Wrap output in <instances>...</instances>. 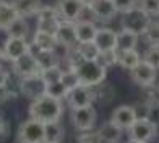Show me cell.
<instances>
[{
    "instance_id": "obj_7",
    "label": "cell",
    "mask_w": 159,
    "mask_h": 143,
    "mask_svg": "<svg viewBox=\"0 0 159 143\" xmlns=\"http://www.w3.org/2000/svg\"><path fill=\"white\" fill-rule=\"evenodd\" d=\"M62 23L59 18L55 7H41V10L38 12V30L42 33H50L55 34V30Z\"/></svg>"
},
{
    "instance_id": "obj_27",
    "label": "cell",
    "mask_w": 159,
    "mask_h": 143,
    "mask_svg": "<svg viewBox=\"0 0 159 143\" xmlns=\"http://www.w3.org/2000/svg\"><path fill=\"white\" fill-rule=\"evenodd\" d=\"M34 57H36V60H38V65H39L41 70H46V68H50L54 65H59V59L55 57V54L52 51H39Z\"/></svg>"
},
{
    "instance_id": "obj_24",
    "label": "cell",
    "mask_w": 159,
    "mask_h": 143,
    "mask_svg": "<svg viewBox=\"0 0 159 143\" xmlns=\"http://www.w3.org/2000/svg\"><path fill=\"white\" fill-rule=\"evenodd\" d=\"M143 59H141V55H140V52L136 51V49H132V51H122L120 54H119V63L124 68H128V70H132V68H135L138 63L141 62Z\"/></svg>"
},
{
    "instance_id": "obj_17",
    "label": "cell",
    "mask_w": 159,
    "mask_h": 143,
    "mask_svg": "<svg viewBox=\"0 0 159 143\" xmlns=\"http://www.w3.org/2000/svg\"><path fill=\"white\" fill-rule=\"evenodd\" d=\"M55 39L59 44H63L67 47H71L76 42V36H75V26L73 23H67L62 21L59 28L55 30Z\"/></svg>"
},
{
    "instance_id": "obj_31",
    "label": "cell",
    "mask_w": 159,
    "mask_h": 143,
    "mask_svg": "<svg viewBox=\"0 0 159 143\" xmlns=\"http://www.w3.org/2000/svg\"><path fill=\"white\" fill-rule=\"evenodd\" d=\"M119 60V54L117 51H106V52H99V57H98V62L101 63L102 67H111V65H115Z\"/></svg>"
},
{
    "instance_id": "obj_21",
    "label": "cell",
    "mask_w": 159,
    "mask_h": 143,
    "mask_svg": "<svg viewBox=\"0 0 159 143\" xmlns=\"http://www.w3.org/2000/svg\"><path fill=\"white\" fill-rule=\"evenodd\" d=\"M33 44L38 47V51H54L59 42L55 39V34L36 31L34 38H33Z\"/></svg>"
},
{
    "instance_id": "obj_5",
    "label": "cell",
    "mask_w": 159,
    "mask_h": 143,
    "mask_svg": "<svg viewBox=\"0 0 159 143\" xmlns=\"http://www.w3.org/2000/svg\"><path fill=\"white\" fill-rule=\"evenodd\" d=\"M55 10L59 13L60 21L75 23V21H78L80 15H81L83 10H84V3L81 0H59Z\"/></svg>"
},
{
    "instance_id": "obj_2",
    "label": "cell",
    "mask_w": 159,
    "mask_h": 143,
    "mask_svg": "<svg viewBox=\"0 0 159 143\" xmlns=\"http://www.w3.org/2000/svg\"><path fill=\"white\" fill-rule=\"evenodd\" d=\"M71 68L75 70L80 85L89 88L101 85L106 78V67H102L98 60H81Z\"/></svg>"
},
{
    "instance_id": "obj_40",
    "label": "cell",
    "mask_w": 159,
    "mask_h": 143,
    "mask_svg": "<svg viewBox=\"0 0 159 143\" xmlns=\"http://www.w3.org/2000/svg\"><path fill=\"white\" fill-rule=\"evenodd\" d=\"M3 60H5V55H3V51L0 49V63H2Z\"/></svg>"
},
{
    "instance_id": "obj_20",
    "label": "cell",
    "mask_w": 159,
    "mask_h": 143,
    "mask_svg": "<svg viewBox=\"0 0 159 143\" xmlns=\"http://www.w3.org/2000/svg\"><path fill=\"white\" fill-rule=\"evenodd\" d=\"M18 16L20 15L11 2H0V30H7Z\"/></svg>"
},
{
    "instance_id": "obj_18",
    "label": "cell",
    "mask_w": 159,
    "mask_h": 143,
    "mask_svg": "<svg viewBox=\"0 0 159 143\" xmlns=\"http://www.w3.org/2000/svg\"><path fill=\"white\" fill-rule=\"evenodd\" d=\"M13 7L16 8L18 15L20 16H33V15H38V12L41 10V0H13Z\"/></svg>"
},
{
    "instance_id": "obj_37",
    "label": "cell",
    "mask_w": 159,
    "mask_h": 143,
    "mask_svg": "<svg viewBox=\"0 0 159 143\" xmlns=\"http://www.w3.org/2000/svg\"><path fill=\"white\" fill-rule=\"evenodd\" d=\"M78 143H99L98 133H83V135H80Z\"/></svg>"
},
{
    "instance_id": "obj_39",
    "label": "cell",
    "mask_w": 159,
    "mask_h": 143,
    "mask_svg": "<svg viewBox=\"0 0 159 143\" xmlns=\"http://www.w3.org/2000/svg\"><path fill=\"white\" fill-rule=\"evenodd\" d=\"M81 2L84 3V7H91L93 3H94V2H96V0H81Z\"/></svg>"
},
{
    "instance_id": "obj_41",
    "label": "cell",
    "mask_w": 159,
    "mask_h": 143,
    "mask_svg": "<svg viewBox=\"0 0 159 143\" xmlns=\"http://www.w3.org/2000/svg\"><path fill=\"white\" fill-rule=\"evenodd\" d=\"M3 132H5V127H3V122L0 120V135H2Z\"/></svg>"
},
{
    "instance_id": "obj_35",
    "label": "cell",
    "mask_w": 159,
    "mask_h": 143,
    "mask_svg": "<svg viewBox=\"0 0 159 143\" xmlns=\"http://www.w3.org/2000/svg\"><path fill=\"white\" fill-rule=\"evenodd\" d=\"M144 62H148L149 65H153L154 68H159V47L157 46H151L146 54L143 57Z\"/></svg>"
},
{
    "instance_id": "obj_23",
    "label": "cell",
    "mask_w": 159,
    "mask_h": 143,
    "mask_svg": "<svg viewBox=\"0 0 159 143\" xmlns=\"http://www.w3.org/2000/svg\"><path fill=\"white\" fill-rule=\"evenodd\" d=\"M138 44V34H135L133 31L128 30H122L117 33V49L122 51H132Z\"/></svg>"
},
{
    "instance_id": "obj_43",
    "label": "cell",
    "mask_w": 159,
    "mask_h": 143,
    "mask_svg": "<svg viewBox=\"0 0 159 143\" xmlns=\"http://www.w3.org/2000/svg\"><path fill=\"white\" fill-rule=\"evenodd\" d=\"M0 2H2V0H0Z\"/></svg>"
},
{
    "instance_id": "obj_8",
    "label": "cell",
    "mask_w": 159,
    "mask_h": 143,
    "mask_svg": "<svg viewBox=\"0 0 159 143\" xmlns=\"http://www.w3.org/2000/svg\"><path fill=\"white\" fill-rule=\"evenodd\" d=\"M149 23V16L144 13L140 7H135L130 12L124 13V30L133 31L135 34H143L144 28Z\"/></svg>"
},
{
    "instance_id": "obj_29",
    "label": "cell",
    "mask_w": 159,
    "mask_h": 143,
    "mask_svg": "<svg viewBox=\"0 0 159 143\" xmlns=\"http://www.w3.org/2000/svg\"><path fill=\"white\" fill-rule=\"evenodd\" d=\"M144 38H146V41L149 42L151 46H157L159 47V21H151L146 25V28H144Z\"/></svg>"
},
{
    "instance_id": "obj_22",
    "label": "cell",
    "mask_w": 159,
    "mask_h": 143,
    "mask_svg": "<svg viewBox=\"0 0 159 143\" xmlns=\"http://www.w3.org/2000/svg\"><path fill=\"white\" fill-rule=\"evenodd\" d=\"M122 135V128H119L112 120L106 122L102 127L98 130V138L99 141H106V143H115Z\"/></svg>"
},
{
    "instance_id": "obj_26",
    "label": "cell",
    "mask_w": 159,
    "mask_h": 143,
    "mask_svg": "<svg viewBox=\"0 0 159 143\" xmlns=\"http://www.w3.org/2000/svg\"><path fill=\"white\" fill-rule=\"evenodd\" d=\"M44 95L54 98V99H59V101H62L63 98H67L68 95V90L67 86L59 80L55 83H49V85H44Z\"/></svg>"
},
{
    "instance_id": "obj_16",
    "label": "cell",
    "mask_w": 159,
    "mask_h": 143,
    "mask_svg": "<svg viewBox=\"0 0 159 143\" xmlns=\"http://www.w3.org/2000/svg\"><path fill=\"white\" fill-rule=\"evenodd\" d=\"M88 8L93 12V15L102 21H109L117 15V10L112 3V0H96L94 3Z\"/></svg>"
},
{
    "instance_id": "obj_1",
    "label": "cell",
    "mask_w": 159,
    "mask_h": 143,
    "mask_svg": "<svg viewBox=\"0 0 159 143\" xmlns=\"http://www.w3.org/2000/svg\"><path fill=\"white\" fill-rule=\"evenodd\" d=\"M63 114V106L62 101L54 99L47 95H39L38 98L33 99L30 104V119H34L38 122H52V120H59Z\"/></svg>"
},
{
    "instance_id": "obj_34",
    "label": "cell",
    "mask_w": 159,
    "mask_h": 143,
    "mask_svg": "<svg viewBox=\"0 0 159 143\" xmlns=\"http://www.w3.org/2000/svg\"><path fill=\"white\" fill-rule=\"evenodd\" d=\"M60 81L65 85V86H67L68 91H70L71 88H75V86H78V85H80V80H78V76H76V73H75L73 68L68 70V72H62Z\"/></svg>"
},
{
    "instance_id": "obj_38",
    "label": "cell",
    "mask_w": 159,
    "mask_h": 143,
    "mask_svg": "<svg viewBox=\"0 0 159 143\" xmlns=\"http://www.w3.org/2000/svg\"><path fill=\"white\" fill-rule=\"evenodd\" d=\"M8 78H10L8 72H7L2 65H0V88H3V86H5L7 81H8Z\"/></svg>"
},
{
    "instance_id": "obj_9",
    "label": "cell",
    "mask_w": 159,
    "mask_h": 143,
    "mask_svg": "<svg viewBox=\"0 0 159 143\" xmlns=\"http://www.w3.org/2000/svg\"><path fill=\"white\" fill-rule=\"evenodd\" d=\"M68 104L71 109H76V107H84V106H91L94 101V95L89 86H84V85H78V86L71 88L67 95Z\"/></svg>"
},
{
    "instance_id": "obj_19",
    "label": "cell",
    "mask_w": 159,
    "mask_h": 143,
    "mask_svg": "<svg viewBox=\"0 0 159 143\" xmlns=\"http://www.w3.org/2000/svg\"><path fill=\"white\" fill-rule=\"evenodd\" d=\"M63 127L59 120L44 124V143H60L63 138Z\"/></svg>"
},
{
    "instance_id": "obj_11",
    "label": "cell",
    "mask_w": 159,
    "mask_h": 143,
    "mask_svg": "<svg viewBox=\"0 0 159 143\" xmlns=\"http://www.w3.org/2000/svg\"><path fill=\"white\" fill-rule=\"evenodd\" d=\"M2 51L5 55V60L15 62L21 55L30 52L31 49H30V44L26 42V39H23V38H7Z\"/></svg>"
},
{
    "instance_id": "obj_25",
    "label": "cell",
    "mask_w": 159,
    "mask_h": 143,
    "mask_svg": "<svg viewBox=\"0 0 159 143\" xmlns=\"http://www.w3.org/2000/svg\"><path fill=\"white\" fill-rule=\"evenodd\" d=\"M5 31L8 33V38H23V39H26L28 33H30V26H28L26 20L23 16H18Z\"/></svg>"
},
{
    "instance_id": "obj_33",
    "label": "cell",
    "mask_w": 159,
    "mask_h": 143,
    "mask_svg": "<svg viewBox=\"0 0 159 143\" xmlns=\"http://www.w3.org/2000/svg\"><path fill=\"white\" fill-rule=\"evenodd\" d=\"M140 8L146 13L149 18L157 16L159 15V0H141Z\"/></svg>"
},
{
    "instance_id": "obj_36",
    "label": "cell",
    "mask_w": 159,
    "mask_h": 143,
    "mask_svg": "<svg viewBox=\"0 0 159 143\" xmlns=\"http://www.w3.org/2000/svg\"><path fill=\"white\" fill-rule=\"evenodd\" d=\"M135 2L136 0H112L117 13H127L132 8H135Z\"/></svg>"
},
{
    "instance_id": "obj_32",
    "label": "cell",
    "mask_w": 159,
    "mask_h": 143,
    "mask_svg": "<svg viewBox=\"0 0 159 143\" xmlns=\"http://www.w3.org/2000/svg\"><path fill=\"white\" fill-rule=\"evenodd\" d=\"M143 95H144V98H148V106L149 107L159 104V86H154V85L143 86Z\"/></svg>"
},
{
    "instance_id": "obj_12",
    "label": "cell",
    "mask_w": 159,
    "mask_h": 143,
    "mask_svg": "<svg viewBox=\"0 0 159 143\" xmlns=\"http://www.w3.org/2000/svg\"><path fill=\"white\" fill-rule=\"evenodd\" d=\"M156 72H157V68H154L153 65H149L148 62L141 60L135 68L130 70V73H132V80L136 85H140V86H148V85L154 83Z\"/></svg>"
},
{
    "instance_id": "obj_30",
    "label": "cell",
    "mask_w": 159,
    "mask_h": 143,
    "mask_svg": "<svg viewBox=\"0 0 159 143\" xmlns=\"http://www.w3.org/2000/svg\"><path fill=\"white\" fill-rule=\"evenodd\" d=\"M62 68L59 65H54V67H50V68H46V70H41V80L44 85H49V83H55V81H59L60 78H62Z\"/></svg>"
},
{
    "instance_id": "obj_3",
    "label": "cell",
    "mask_w": 159,
    "mask_h": 143,
    "mask_svg": "<svg viewBox=\"0 0 159 143\" xmlns=\"http://www.w3.org/2000/svg\"><path fill=\"white\" fill-rule=\"evenodd\" d=\"M18 138L21 143H44V124L34 119L26 120L18 130Z\"/></svg>"
},
{
    "instance_id": "obj_10",
    "label": "cell",
    "mask_w": 159,
    "mask_h": 143,
    "mask_svg": "<svg viewBox=\"0 0 159 143\" xmlns=\"http://www.w3.org/2000/svg\"><path fill=\"white\" fill-rule=\"evenodd\" d=\"M71 120L78 130H89L93 128L96 122V111L93 106H84V107H76L71 112Z\"/></svg>"
},
{
    "instance_id": "obj_14",
    "label": "cell",
    "mask_w": 159,
    "mask_h": 143,
    "mask_svg": "<svg viewBox=\"0 0 159 143\" xmlns=\"http://www.w3.org/2000/svg\"><path fill=\"white\" fill-rule=\"evenodd\" d=\"M112 122L122 130H128L136 120V109L132 106H119L112 112Z\"/></svg>"
},
{
    "instance_id": "obj_15",
    "label": "cell",
    "mask_w": 159,
    "mask_h": 143,
    "mask_svg": "<svg viewBox=\"0 0 159 143\" xmlns=\"http://www.w3.org/2000/svg\"><path fill=\"white\" fill-rule=\"evenodd\" d=\"M75 36H76V42L78 44H84V42H93L94 39V34L98 31L96 25L93 21H75Z\"/></svg>"
},
{
    "instance_id": "obj_6",
    "label": "cell",
    "mask_w": 159,
    "mask_h": 143,
    "mask_svg": "<svg viewBox=\"0 0 159 143\" xmlns=\"http://www.w3.org/2000/svg\"><path fill=\"white\" fill-rule=\"evenodd\" d=\"M128 130H130V138L148 143L149 140H153L156 137L157 128H156V124L153 120L144 117V119H136Z\"/></svg>"
},
{
    "instance_id": "obj_4",
    "label": "cell",
    "mask_w": 159,
    "mask_h": 143,
    "mask_svg": "<svg viewBox=\"0 0 159 143\" xmlns=\"http://www.w3.org/2000/svg\"><path fill=\"white\" fill-rule=\"evenodd\" d=\"M13 63V70H15V73L18 76H21L25 80V78H33V76H39L41 73V68L38 65V60H36L34 54L30 51L26 52L25 55H21L20 59H16Z\"/></svg>"
},
{
    "instance_id": "obj_42",
    "label": "cell",
    "mask_w": 159,
    "mask_h": 143,
    "mask_svg": "<svg viewBox=\"0 0 159 143\" xmlns=\"http://www.w3.org/2000/svg\"><path fill=\"white\" fill-rule=\"evenodd\" d=\"M127 143H144V141H138V140H133V138H130Z\"/></svg>"
},
{
    "instance_id": "obj_13",
    "label": "cell",
    "mask_w": 159,
    "mask_h": 143,
    "mask_svg": "<svg viewBox=\"0 0 159 143\" xmlns=\"http://www.w3.org/2000/svg\"><path fill=\"white\" fill-rule=\"evenodd\" d=\"M93 42L99 49V52L117 51V33L109 30V28H101L96 31Z\"/></svg>"
},
{
    "instance_id": "obj_28",
    "label": "cell",
    "mask_w": 159,
    "mask_h": 143,
    "mask_svg": "<svg viewBox=\"0 0 159 143\" xmlns=\"http://www.w3.org/2000/svg\"><path fill=\"white\" fill-rule=\"evenodd\" d=\"M75 51L81 57V60H98L99 57V49L94 46V42H84L80 44Z\"/></svg>"
}]
</instances>
